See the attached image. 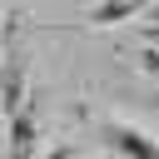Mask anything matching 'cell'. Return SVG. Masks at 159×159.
Segmentation results:
<instances>
[{
  "label": "cell",
  "mask_w": 159,
  "mask_h": 159,
  "mask_svg": "<svg viewBox=\"0 0 159 159\" xmlns=\"http://www.w3.org/2000/svg\"><path fill=\"white\" fill-rule=\"evenodd\" d=\"M5 159H35V109H10V154Z\"/></svg>",
  "instance_id": "obj_1"
},
{
  "label": "cell",
  "mask_w": 159,
  "mask_h": 159,
  "mask_svg": "<svg viewBox=\"0 0 159 159\" xmlns=\"http://www.w3.org/2000/svg\"><path fill=\"white\" fill-rule=\"evenodd\" d=\"M109 144H119L129 159H159V149H154L139 129H129V124H109Z\"/></svg>",
  "instance_id": "obj_2"
},
{
  "label": "cell",
  "mask_w": 159,
  "mask_h": 159,
  "mask_svg": "<svg viewBox=\"0 0 159 159\" xmlns=\"http://www.w3.org/2000/svg\"><path fill=\"white\" fill-rule=\"evenodd\" d=\"M134 10H139V0H109V5H99V10L89 15V20H99V25H109V20H129Z\"/></svg>",
  "instance_id": "obj_3"
},
{
  "label": "cell",
  "mask_w": 159,
  "mask_h": 159,
  "mask_svg": "<svg viewBox=\"0 0 159 159\" xmlns=\"http://www.w3.org/2000/svg\"><path fill=\"white\" fill-rule=\"evenodd\" d=\"M45 159H70V149H65V144H55V149H50Z\"/></svg>",
  "instance_id": "obj_4"
}]
</instances>
